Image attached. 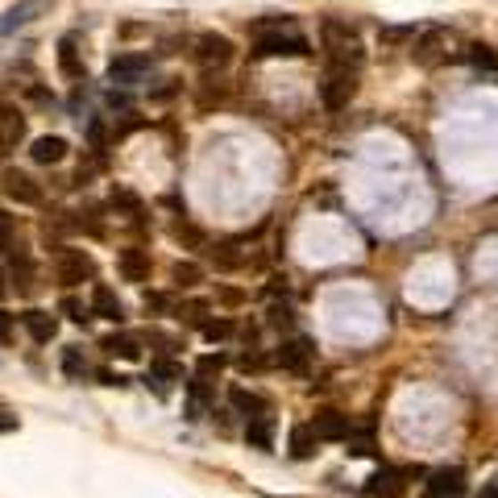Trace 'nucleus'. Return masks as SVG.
I'll use <instances>...</instances> for the list:
<instances>
[{"mask_svg": "<svg viewBox=\"0 0 498 498\" xmlns=\"http://www.w3.org/2000/svg\"><path fill=\"white\" fill-rule=\"evenodd\" d=\"M312 42L299 29H291V17H282L279 29H262L254 42V59H307Z\"/></svg>", "mask_w": 498, "mask_h": 498, "instance_id": "f257e3e1", "label": "nucleus"}, {"mask_svg": "<svg viewBox=\"0 0 498 498\" xmlns=\"http://www.w3.org/2000/svg\"><path fill=\"white\" fill-rule=\"evenodd\" d=\"M320 37H324V54H329V62H337V67H362V37H357V29H349V25L340 21H324V29H320Z\"/></svg>", "mask_w": 498, "mask_h": 498, "instance_id": "f03ea898", "label": "nucleus"}, {"mask_svg": "<svg viewBox=\"0 0 498 498\" xmlns=\"http://www.w3.org/2000/svg\"><path fill=\"white\" fill-rule=\"evenodd\" d=\"M353 96H357V71H353V67H337V62H329L324 84H320V100H324V109L329 112L349 109Z\"/></svg>", "mask_w": 498, "mask_h": 498, "instance_id": "7ed1b4c3", "label": "nucleus"}, {"mask_svg": "<svg viewBox=\"0 0 498 498\" xmlns=\"http://www.w3.org/2000/svg\"><path fill=\"white\" fill-rule=\"evenodd\" d=\"M453 46H457V37H453L449 29H424V34L415 37L412 59L420 62V67H437V62H445L453 54Z\"/></svg>", "mask_w": 498, "mask_h": 498, "instance_id": "20e7f679", "label": "nucleus"}, {"mask_svg": "<svg viewBox=\"0 0 498 498\" xmlns=\"http://www.w3.org/2000/svg\"><path fill=\"white\" fill-rule=\"evenodd\" d=\"M54 274H59L62 287H79L84 279L96 274V262H92V254H84V249H59V257H54Z\"/></svg>", "mask_w": 498, "mask_h": 498, "instance_id": "39448f33", "label": "nucleus"}, {"mask_svg": "<svg viewBox=\"0 0 498 498\" xmlns=\"http://www.w3.org/2000/svg\"><path fill=\"white\" fill-rule=\"evenodd\" d=\"M195 62H200L204 71L229 67V62H233V42L225 34H200V37H195Z\"/></svg>", "mask_w": 498, "mask_h": 498, "instance_id": "423d86ee", "label": "nucleus"}, {"mask_svg": "<svg viewBox=\"0 0 498 498\" xmlns=\"http://www.w3.org/2000/svg\"><path fill=\"white\" fill-rule=\"evenodd\" d=\"M150 71H154V59H150V54H117V59L109 62V79L112 84H125V87L142 84Z\"/></svg>", "mask_w": 498, "mask_h": 498, "instance_id": "0eeeda50", "label": "nucleus"}, {"mask_svg": "<svg viewBox=\"0 0 498 498\" xmlns=\"http://www.w3.org/2000/svg\"><path fill=\"white\" fill-rule=\"evenodd\" d=\"M312 340L304 337H291V340H282L279 353H274V362L282 365V370H291V374H307V365H312Z\"/></svg>", "mask_w": 498, "mask_h": 498, "instance_id": "6e6552de", "label": "nucleus"}, {"mask_svg": "<svg viewBox=\"0 0 498 498\" xmlns=\"http://www.w3.org/2000/svg\"><path fill=\"white\" fill-rule=\"evenodd\" d=\"M465 490H469V482L461 469H437L424 482V498H465Z\"/></svg>", "mask_w": 498, "mask_h": 498, "instance_id": "1a4fd4ad", "label": "nucleus"}, {"mask_svg": "<svg viewBox=\"0 0 498 498\" xmlns=\"http://www.w3.org/2000/svg\"><path fill=\"white\" fill-rule=\"evenodd\" d=\"M25 142V117L9 104H0V159L12 154V150Z\"/></svg>", "mask_w": 498, "mask_h": 498, "instance_id": "9d476101", "label": "nucleus"}, {"mask_svg": "<svg viewBox=\"0 0 498 498\" xmlns=\"http://www.w3.org/2000/svg\"><path fill=\"white\" fill-rule=\"evenodd\" d=\"M4 192H9V200H17V204H25V208L42 204V187H37L29 175H21V170H9V175H4Z\"/></svg>", "mask_w": 498, "mask_h": 498, "instance_id": "9b49d317", "label": "nucleus"}, {"mask_svg": "<svg viewBox=\"0 0 498 498\" xmlns=\"http://www.w3.org/2000/svg\"><path fill=\"white\" fill-rule=\"evenodd\" d=\"M117 270L125 274V282H150V254L137 249V245H129V249H121V257H117Z\"/></svg>", "mask_w": 498, "mask_h": 498, "instance_id": "f8f14e48", "label": "nucleus"}, {"mask_svg": "<svg viewBox=\"0 0 498 498\" xmlns=\"http://www.w3.org/2000/svg\"><path fill=\"white\" fill-rule=\"evenodd\" d=\"M312 432H316V440H345L349 437V415L324 407V412H316V420H312Z\"/></svg>", "mask_w": 498, "mask_h": 498, "instance_id": "ddd939ff", "label": "nucleus"}, {"mask_svg": "<svg viewBox=\"0 0 498 498\" xmlns=\"http://www.w3.org/2000/svg\"><path fill=\"white\" fill-rule=\"evenodd\" d=\"M365 494H370V498H399L403 494V469L382 465V469L365 482Z\"/></svg>", "mask_w": 498, "mask_h": 498, "instance_id": "4468645a", "label": "nucleus"}, {"mask_svg": "<svg viewBox=\"0 0 498 498\" xmlns=\"http://www.w3.org/2000/svg\"><path fill=\"white\" fill-rule=\"evenodd\" d=\"M92 316H104V320H112V324L125 320V304L112 295V287H104V282L92 287Z\"/></svg>", "mask_w": 498, "mask_h": 498, "instance_id": "2eb2a0df", "label": "nucleus"}, {"mask_svg": "<svg viewBox=\"0 0 498 498\" xmlns=\"http://www.w3.org/2000/svg\"><path fill=\"white\" fill-rule=\"evenodd\" d=\"M208 403H212V382H208L204 374H195L192 382H187V420H204Z\"/></svg>", "mask_w": 498, "mask_h": 498, "instance_id": "dca6fc26", "label": "nucleus"}, {"mask_svg": "<svg viewBox=\"0 0 498 498\" xmlns=\"http://www.w3.org/2000/svg\"><path fill=\"white\" fill-rule=\"evenodd\" d=\"M179 378H183V365H179V362H170V357H159V362L150 365L146 387H154V395H167L170 382H179Z\"/></svg>", "mask_w": 498, "mask_h": 498, "instance_id": "f3484780", "label": "nucleus"}, {"mask_svg": "<svg viewBox=\"0 0 498 498\" xmlns=\"http://www.w3.org/2000/svg\"><path fill=\"white\" fill-rule=\"evenodd\" d=\"M100 349L109 353V357H125V362H137V357H142V340L129 337V332H112V337L100 340Z\"/></svg>", "mask_w": 498, "mask_h": 498, "instance_id": "a211bd4d", "label": "nucleus"}, {"mask_svg": "<svg viewBox=\"0 0 498 498\" xmlns=\"http://www.w3.org/2000/svg\"><path fill=\"white\" fill-rule=\"evenodd\" d=\"M59 71H62V79H84V62H79V42H75V34H67L59 42Z\"/></svg>", "mask_w": 498, "mask_h": 498, "instance_id": "6ab92c4d", "label": "nucleus"}, {"mask_svg": "<svg viewBox=\"0 0 498 498\" xmlns=\"http://www.w3.org/2000/svg\"><path fill=\"white\" fill-rule=\"evenodd\" d=\"M46 9V0H21V4H12L4 12V21H0V34H12V29H21V25L34 21V12Z\"/></svg>", "mask_w": 498, "mask_h": 498, "instance_id": "aec40b11", "label": "nucleus"}, {"mask_svg": "<svg viewBox=\"0 0 498 498\" xmlns=\"http://www.w3.org/2000/svg\"><path fill=\"white\" fill-rule=\"evenodd\" d=\"M229 399L233 407L245 415V420H257V415H270V403L262 399V395H254V390H241V387H233L229 390Z\"/></svg>", "mask_w": 498, "mask_h": 498, "instance_id": "412c9836", "label": "nucleus"}, {"mask_svg": "<svg viewBox=\"0 0 498 498\" xmlns=\"http://www.w3.org/2000/svg\"><path fill=\"white\" fill-rule=\"evenodd\" d=\"M21 324L29 329V337L37 340V345H46V340H54V332H59V320L50 316V312H25Z\"/></svg>", "mask_w": 498, "mask_h": 498, "instance_id": "4be33fe9", "label": "nucleus"}, {"mask_svg": "<svg viewBox=\"0 0 498 498\" xmlns=\"http://www.w3.org/2000/svg\"><path fill=\"white\" fill-rule=\"evenodd\" d=\"M29 159L42 162V167H50V162H62V159H67V142H62V137H37L34 150H29Z\"/></svg>", "mask_w": 498, "mask_h": 498, "instance_id": "5701e85b", "label": "nucleus"}, {"mask_svg": "<svg viewBox=\"0 0 498 498\" xmlns=\"http://www.w3.org/2000/svg\"><path fill=\"white\" fill-rule=\"evenodd\" d=\"M316 432H312V424H295L291 428V457H299V461H304V457H312V453H316Z\"/></svg>", "mask_w": 498, "mask_h": 498, "instance_id": "b1692460", "label": "nucleus"}, {"mask_svg": "<svg viewBox=\"0 0 498 498\" xmlns=\"http://www.w3.org/2000/svg\"><path fill=\"white\" fill-rule=\"evenodd\" d=\"M245 437H249V445H254V449H270V437H274V415H257V420H249Z\"/></svg>", "mask_w": 498, "mask_h": 498, "instance_id": "393cba45", "label": "nucleus"}, {"mask_svg": "<svg viewBox=\"0 0 498 498\" xmlns=\"http://www.w3.org/2000/svg\"><path fill=\"white\" fill-rule=\"evenodd\" d=\"M0 254H9V257H21L25 254L21 245H17V229H12L9 212H0Z\"/></svg>", "mask_w": 498, "mask_h": 498, "instance_id": "a878e982", "label": "nucleus"}, {"mask_svg": "<svg viewBox=\"0 0 498 498\" xmlns=\"http://www.w3.org/2000/svg\"><path fill=\"white\" fill-rule=\"evenodd\" d=\"M469 62H474L478 71H486V75H494V79H498V54L486 46V42H478V46H469Z\"/></svg>", "mask_w": 498, "mask_h": 498, "instance_id": "bb28decb", "label": "nucleus"}, {"mask_svg": "<svg viewBox=\"0 0 498 498\" xmlns=\"http://www.w3.org/2000/svg\"><path fill=\"white\" fill-rule=\"evenodd\" d=\"M170 279L179 282V287H195V282H200V266H195V262H179V266L170 270Z\"/></svg>", "mask_w": 498, "mask_h": 498, "instance_id": "cd10ccee", "label": "nucleus"}, {"mask_svg": "<svg viewBox=\"0 0 498 498\" xmlns=\"http://www.w3.org/2000/svg\"><path fill=\"white\" fill-rule=\"evenodd\" d=\"M62 370H67L71 378H84L87 374V362L79 357V349H75V345H71V349H62Z\"/></svg>", "mask_w": 498, "mask_h": 498, "instance_id": "c85d7f7f", "label": "nucleus"}, {"mask_svg": "<svg viewBox=\"0 0 498 498\" xmlns=\"http://www.w3.org/2000/svg\"><path fill=\"white\" fill-rule=\"evenodd\" d=\"M204 337H208V340L233 337V320H204Z\"/></svg>", "mask_w": 498, "mask_h": 498, "instance_id": "c756f323", "label": "nucleus"}, {"mask_svg": "<svg viewBox=\"0 0 498 498\" xmlns=\"http://www.w3.org/2000/svg\"><path fill=\"white\" fill-rule=\"evenodd\" d=\"M295 316H291V307L287 304H274L270 307V329H291Z\"/></svg>", "mask_w": 498, "mask_h": 498, "instance_id": "7c9ffc66", "label": "nucleus"}, {"mask_svg": "<svg viewBox=\"0 0 498 498\" xmlns=\"http://www.w3.org/2000/svg\"><path fill=\"white\" fill-rule=\"evenodd\" d=\"M62 312H67L75 324H87V320H92V307H84L79 299H62Z\"/></svg>", "mask_w": 498, "mask_h": 498, "instance_id": "2f4dec72", "label": "nucleus"}, {"mask_svg": "<svg viewBox=\"0 0 498 498\" xmlns=\"http://www.w3.org/2000/svg\"><path fill=\"white\" fill-rule=\"evenodd\" d=\"M225 370V353H208V357H200V374H220Z\"/></svg>", "mask_w": 498, "mask_h": 498, "instance_id": "473e14b6", "label": "nucleus"}, {"mask_svg": "<svg viewBox=\"0 0 498 498\" xmlns=\"http://www.w3.org/2000/svg\"><path fill=\"white\" fill-rule=\"evenodd\" d=\"M237 365H241L245 374H249V370H266V357H262V353H241V357H237Z\"/></svg>", "mask_w": 498, "mask_h": 498, "instance_id": "72a5a7b5", "label": "nucleus"}, {"mask_svg": "<svg viewBox=\"0 0 498 498\" xmlns=\"http://www.w3.org/2000/svg\"><path fill=\"white\" fill-rule=\"evenodd\" d=\"M204 312H208V304H187V307H183V320H192V324H204Z\"/></svg>", "mask_w": 498, "mask_h": 498, "instance_id": "f704fd0d", "label": "nucleus"}, {"mask_svg": "<svg viewBox=\"0 0 498 498\" xmlns=\"http://www.w3.org/2000/svg\"><path fill=\"white\" fill-rule=\"evenodd\" d=\"M353 453H357V457H365V453H374V440H370V432H362V437L353 440Z\"/></svg>", "mask_w": 498, "mask_h": 498, "instance_id": "c9c22d12", "label": "nucleus"}, {"mask_svg": "<svg viewBox=\"0 0 498 498\" xmlns=\"http://www.w3.org/2000/svg\"><path fill=\"white\" fill-rule=\"evenodd\" d=\"M9 337H12V316L9 312H0V345H4Z\"/></svg>", "mask_w": 498, "mask_h": 498, "instance_id": "e433bc0d", "label": "nucleus"}, {"mask_svg": "<svg viewBox=\"0 0 498 498\" xmlns=\"http://www.w3.org/2000/svg\"><path fill=\"white\" fill-rule=\"evenodd\" d=\"M12 428H17V415L0 407V432H12Z\"/></svg>", "mask_w": 498, "mask_h": 498, "instance_id": "4c0bfd02", "label": "nucleus"}, {"mask_svg": "<svg viewBox=\"0 0 498 498\" xmlns=\"http://www.w3.org/2000/svg\"><path fill=\"white\" fill-rule=\"evenodd\" d=\"M412 29H382V42H403Z\"/></svg>", "mask_w": 498, "mask_h": 498, "instance_id": "58836bf2", "label": "nucleus"}, {"mask_svg": "<svg viewBox=\"0 0 498 498\" xmlns=\"http://www.w3.org/2000/svg\"><path fill=\"white\" fill-rule=\"evenodd\" d=\"M478 498H498V478H494V482H490V486L482 490V494H478Z\"/></svg>", "mask_w": 498, "mask_h": 498, "instance_id": "ea45409f", "label": "nucleus"}, {"mask_svg": "<svg viewBox=\"0 0 498 498\" xmlns=\"http://www.w3.org/2000/svg\"><path fill=\"white\" fill-rule=\"evenodd\" d=\"M4 295H9V287H4V274H0V299H4Z\"/></svg>", "mask_w": 498, "mask_h": 498, "instance_id": "a19ab883", "label": "nucleus"}]
</instances>
